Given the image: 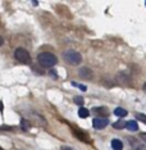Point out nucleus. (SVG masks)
<instances>
[{
	"mask_svg": "<svg viewBox=\"0 0 146 150\" xmlns=\"http://www.w3.org/2000/svg\"><path fill=\"white\" fill-rule=\"evenodd\" d=\"M72 85H73V86H77L78 88H81L82 91H86V90H87L86 86H83V85H78V83H76V82H72Z\"/></svg>",
	"mask_w": 146,
	"mask_h": 150,
	"instance_id": "18",
	"label": "nucleus"
},
{
	"mask_svg": "<svg viewBox=\"0 0 146 150\" xmlns=\"http://www.w3.org/2000/svg\"><path fill=\"white\" fill-rule=\"evenodd\" d=\"M37 62H39V64L41 67L51 68L58 63V59L51 53H41V54H39V57H37Z\"/></svg>",
	"mask_w": 146,
	"mask_h": 150,
	"instance_id": "1",
	"label": "nucleus"
},
{
	"mask_svg": "<svg viewBox=\"0 0 146 150\" xmlns=\"http://www.w3.org/2000/svg\"><path fill=\"white\" fill-rule=\"evenodd\" d=\"M49 74H51L54 78H56V72H55V71H50V73H49Z\"/></svg>",
	"mask_w": 146,
	"mask_h": 150,
	"instance_id": "20",
	"label": "nucleus"
},
{
	"mask_svg": "<svg viewBox=\"0 0 146 150\" xmlns=\"http://www.w3.org/2000/svg\"><path fill=\"white\" fill-rule=\"evenodd\" d=\"M0 150H3V149H1V148H0Z\"/></svg>",
	"mask_w": 146,
	"mask_h": 150,
	"instance_id": "27",
	"label": "nucleus"
},
{
	"mask_svg": "<svg viewBox=\"0 0 146 150\" xmlns=\"http://www.w3.org/2000/svg\"><path fill=\"white\" fill-rule=\"evenodd\" d=\"M145 5H146V1H145Z\"/></svg>",
	"mask_w": 146,
	"mask_h": 150,
	"instance_id": "28",
	"label": "nucleus"
},
{
	"mask_svg": "<svg viewBox=\"0 0 146 150\" xmlns=\"http://www.w3.org/2000/svg\"><path fill=\"white\" fill-rule=\"evenodd\" d=\"M92 112H94V113L95 114H99V115H108V114H109V110H108V109L107 108H94L92 109Z\"/></svg>",
	"mask_w": 146,
	"mask_h": 150,
	"instance_id": "9",
	"label": "nucleus"
},
{
	"mask_svg": "<svg viewBox=\"0 0 146 150\" xmlns=\"http://www.w3.org/2000/svg\"><path fill=\"white\" fill-rule=\"evenodd\" d=\"M73 132H74V135L77 136V139L82 140V141H89V139H87V135H85L83 132H81V131H78V129H76V128H73Z\"/></svg>",
	"mask_w": 146,
	"mask_h": 150,
	"instance_id": "11",
	"label": "nucleus"
},
{
	"mask_svg": "<svg viewBox=\"0 0 146 150\" xmlns=\"http://www.w3.org/2000/svg\"><path fill=\"white\" fill-rule=\"evenodd\" d=\"M108 125H109L108 118H95L92 121V126H94V128H96V129H103L107 127Z\"/></svg>",
	"mask_w": 146,
	"mask_h": 150,
	"instance_id": "4",
	"label": "nucleus"
},
{
	"mask_svg": "<svg viewBox=\"0 0 146 150\" xmlns=\"http://www.w3.org/2000/svg\"><path fill=\"white\" fill-rule=\"evenodd\" d=\"M21 126H22V128L25 129V131H27V129H28L30 127H31V123H30L28 121H26L25 118H23L22 121H21Z\"/></svg>",
	"mask_w": 146,
	"mask_h": 150,
	"instance_id": "15",
	"label": "nucleus"
},
{
	"mask_svg": "<svg viewBox=\"0 0 146 150\" xmlns=\"http://www.w3.org/2000/svg\"><path fill=\"white\" fill-rule=\"evenodd\" d=\"M111 148H113V150H123V142L117 139L111 140Z\"/></svg>",
	"mask_w": 146,
	"mask_h": 150,
	"instance_id": "8",
	"label": "nucleus"
},
{
	"mask_svg": "<svg viewBox=\"0 0 146 150\" xmlns=\"http://www.w3.org/2000/svg\"><path fill=\"white\" fill-rule=\"evenodd\" d=\"M0 112H3V101H0Z\"/></svg>",
	"mask_w": 146,
	"mask_h": 150,
	"instance_id": "24",
	"label": "nucleus"
},
{
	"mask_svg": "<svg viewBox=\"0 0 146 150\" xmlns=\"http://www.w3.org/2000/svg\"><path fill=\"white\" fill-rule=\"evenodd\" d=\"M63 150H72V149H71V148H64Z\"/></svg>",
	"mask_w": 146,
	"mask_h": 150,
	"instance_id": "25",
	"label": "nucleus"
},
{
	"mask_svg": "<svg viewBox=\"0 0 146 150\" xmlns=\"http://www.w3.org/2000/svg\"><path fill=\"white\" fill-rule=\"evenodd\" d=\"M114 114L115 115H118V117H121V118H123V117H126L128 113H127V110L126 109H123V108H115L114 109Z\"/></svg>",
	"mask_w": 146,
	"mask_h": 150,
	"instance_id": "12",
	"label": "nucleus"
},
{
	"mask_svg": "<svg viewBox=\"0 0 146 150\" xmlns=\"http://www.w3.org/2000/svg\"><path fill=\"white\" fill-rule=\"evenodd\" d=\"M74 103L77 105H83V98L82 96H76L74 98Z\"/></svg>",
	"mask_w": 146,
	"mask_h": 150,
	"instance_id": "17",
	"label": "nucleus"
},
{
	"mask_svg": "<svg viewBox=\"0 0 146 150\" xmlns=\"http://www.w3.org/2000/svg\"><path fill=\"white\" fill-rule=\"evenodd\" d=\"M78 73H80L81 77L85 78V80H91V78H92V71L87 67H82Z\"/></svg>",
	"mask_w": 146,
	"mask_h": 150,
	"instance_id": "5",
	"label": "nucleus"
},
{
	"mask_svg": "<svg viewBox=\"0 0 146 150\" xmlns=\"http://www.w3.org/2000/svg\"><path fill=\"white\" fill-rule=\"evenodd\" d=\"M136 118H137L138 121H141V122H144V123H146V115L145 114L137 113V114H136Z\"/></svg>",
	"mask_w": 146,
	"mask_h": 150,
	"instance_id": "16",
	"label": "nucleus"
},
{
	"mask_svg": "<svg viewBox=\"0 0 146 150\" xmlns=\"http://www.w3.org/2000/svg\"><path fill=\"white\" fill-rule=\"evenodd\" d=\"M14 57H16V59L18 60L19 63L31 64V57H30L28 52H27L26 49H23V47H18V49H16Z\"/></svg>",
	"mask_w": 146,
	"mask_h": 150,
	"instance_id": "3",
	"label": "nucleus"
},
{
	"mask_svg": "<svg viewBox=\"0 0 146 150\" xmlns=\"http://www.w3.org/2000/svg\"><path fill=\"white\" fill-rule=\"evenodd\" d=\"M63 57H64V60H66L67 63L72 64V66H77V64H80L82 62V57H81V54L78 52H76V50H66Z\"/></svg>",
	"mask_w": 146,
	"mask_h": 150,
	"instance_id": "2",
	"label": "nucleus"
},
{
	"mask_svg": "<svg viewBox=\"0 0 146 150\" xmlns=\"http://www.w3.org/2000/svg\"><path fill=\"white\" fill-rule=\"evenodd\" d=\"M32 68H33L35 72H37V74H44V71L41 69V68H36V67H32Z\"/></svg>",
	"mask_w": 146,
	"mask_h": 150,
	"instance_id": "19",
	"label": "nucleus"
},
{
	"mask_svg": "<svg viewBox=\"0 0 146 150\" xmlns=\"http://www.w3.org/2000/svg\"><path fill=\"white\" fill-rule=\"evenodd\" d=\"M130 144L132 146V150H146V146L135 139H130Z\"/></svg>",
	"mask_w": 146,
	"mask_h": 150,
	"instance_id": "6",
	"label": "nucleus"
},
{
	"mask_svg": "<svg viewBox=\"0 0 146 150\" xmlns=\"http://www.w3.org/2000/svg\"><path fill=\"white\" fill-rule=\"evenodd\" d=\"M3 44H4V39H3V36H0V46H3Z\"/></svg>",
	"mask_w": 146,
	"mask_h": 150,
	"instance_id": "23",
	"label": "nucleus"
},
{
	"mask_svg": "<svg viewBox=\"0 0 146 150\" xmlns=\"http://www.w3.org/2000/svg\"><path fill=\"white\" fill-rule=\"evenodd\" d=\"M78 115H80L81 118H87V117L90 115V112L87 110L86 108H82V107H81V108L78 109Z\"/></svg>",
	"mask_w": 146,
	"mask_h": 150,
	"instance_id": "14",
	"label": "nucleus"
},
{
	"mask_svg": "<svg viewBox=\"0 0 146 150\" xmlns=\"http://www.w3.org/2000/svg\"><path fill=\"white\" fill-rule=\"evenodd\" d=\"M0 129H12V127H9V126H1Z\"/></svg>",
	"mask_w": 146,
	"mask_h": 150,
	"instance_id": "21",
	"label": "nucleus"
},
{
	"mask_svg": "<svg viewBox=\"0 0 146 150\" xmlns=\"http://www.w3.org/2000/svg\"><path fill=\"white\" fill-rule=\"evenodd\" d=\"M126 125H127V122H124L123 119H119L118 122L113 123V127H114L115 129H122V128H124V127H126Z\"/></svg>",
	"mask_w": 146,
	"mask_h": 150,
	"instance_id": "13",
	"label": "nucleus"
},
{
	"mask_svg": "<svg viewBox=\"0 0 146 150\" xmlns=\"http://www.w3.org/2000/svg\"><path fill=\"white\" fill-rule=\"evenodd\" d=\"M144 90H145V91H146V82H145V83H144Z\"/></svg>",
	"mask_w": 146,
	"mask_h": 150,
	"instance_id": "26",
	"label": "nucleus"
},
{
	"mask_svg": "<svg viewBox=\"0 0 146 150\" xmlns=\"http://www.w3.org/2000/svg\"><path fill=\"white\" fill-rule=\"evenodd\" d=\"M141 139H142V140H144V141L146 142V132H145V134H142V135H141Z\"/></svg>",
	"mask_w": 146,
	"mask_h": 150,
	"instance_id": "22",
	"label": "nucleus"
},
{
	"mask_svg": "<svg viewBox=\"0 0 146 150\" xmlns=\"http://www.w3.org/2000/svg\"><path fill=\"white\" fill-rule=\"evenodd\" d=\"M126 127L130 129V131H132V132H135V131H137L138 129V126H137V122L136 121H128L127 125H126Z\"/></svg>",
	"mask_w": 146,
	"mask_h": 150,
	"instance_id": "10",
	"label": "nucleus"
},
{
	"mask_svg": "<svg viewBox=\"0 0 146 150\" xmlns=\"http://www.w3.org/2000/svg\"><path fill=\"white\" fill-rule=\"evenodd\" d=\"M117 81L121 82L122 85H127V83H131V80H130V76L124 73H118L117 74Z\"/></svg>",
	"mask_w": 146,
	"mask_h": 150,
	"instance_id": "7",
	"label": "nucleus"
}]
</instances>
